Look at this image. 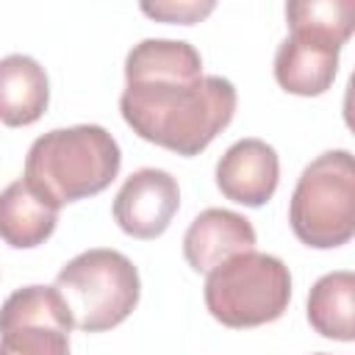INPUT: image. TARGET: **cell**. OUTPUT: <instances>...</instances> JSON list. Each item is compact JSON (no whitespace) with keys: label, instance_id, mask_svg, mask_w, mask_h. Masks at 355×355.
<instances>
[{"label":"cell","instance_id":"obj_8","mask_svg":"<svg viewBox=\"0 0 355 355\" xmlns=\"http://www.w3.org/2000/svg\"><path fill=\"white\" fill-rule=\"evenodd\" d=\"M338 44L333 36L311 28H288V36L275 53V80L283 92L297 97L324 94L338 72Z\"/></svg>","mask_w":355,"mask_h":355},{"label":"cell","instance_id":"obj_17","mask_svg":"<svg viewBox=\"0 0 355 355\" xmlns=\"http://www.w3.org/2000/svg\"><path fill=\"white\" fill-rule=\"evenodd\" d=\"M316 355H327V352H316Z\"/></svg>","mask_w":355,"mask_h":355},{"label":"cell","instance_id":"obj_11","mask_svg":"<svg viewBox=\"0 0 355 355\" xmlns=\"http://www.w3.org/2000/svg\"><path fill=\"white\" fill-rule=\"evenodd\" d=\"M58 211L50 197L19 178L0 191V239L14 250H33L53 236Z\"/></svg>","mask_w":355,"mask_h":355},{"label":"cell","instance_id":"obj_9","mask_svg":"<svg viewBox=\"0 0 355 355\" xmlns=\"http://www.w3.org/2000/svg\"><path fill=\"white\" fill-rule=\"evenodd\" d=\"M214 178L225 200L247 208H261L277 191L280 158L263 139H239L216 161Z\"/></svg>","mask_w":355,"mask_h":355},{"label":"cell","instance_id":"obj_2","mask_svg":"<svg viewBox=\"0 0 355 355\" xmlns=\"http://www.w3.org/2000/svg\"><path fill=\"white\" fill-rule=\"evenodd\" d=\"M119 166V144L103 125H72L53 128L28 147L22 178L61 208L105 191Z\"/></svg>","mask_w":355,"mask_h":355},{"label":"cell","instance_id":"obj_15","mask_svg":"<svg viewBox=\"0 0 355 355\" xmlns=\"http://www.w3.org/2000/svg\"><path fill=\"white\" fill-rule=\"evenodd\" d=\"M288 28H311L347 44L355 31V0H297L286 6Z\"/></svg>","mask_w":355,"mask_h":355},{"label":"cell","instance_id":"obj_7","mask_svg":"<svg viewBox=\"0 0 355 355\" xmlns=\"http://www.w3.org/2000/svg\"><path fill=\"white\" fill-rule=\"evenodd\" d=\"M180 208L178 178L166 169L141 166L125 178L114 197V222L122 233L150 241L166 233Z\"/></svg>","mask_w":355,"mask_h":355},{"label":"cell","instance_id":"obj_14","mask_svg":"<svg viewBox=\"0 0 355 355\" xmlns=\"http://www.w3.org/2000/svg\"><path fill=\"white\" fill-rule=\"evenodd\" d=\"M141 78H202V55L183 39H141L125 55V80Z\"/></svg>","mask_w":355,"mask_h":355},{"label":"cell","instance_id":"obj_13","mask_svg":"<svg viewBox=\"0 0 355 355\" xmlns=\"http://www.w3.org/2000/svg\"><path fill=\"white\" fill-rule=\"evenodd\" d=\"M311 327L333 341H355V275L349 269L322 275L308 291Z\"/></svg>","mask_w":355,"mask_h":355},{"label":"cell","instance_id":"obj_10","mask_svg":"<svg viewBox=\"0 0 355 355\" xmlns=\"http://www.w3.org/2000/svg\"><path fill=\"white\" fill-rule=\"evenodd\" d=\"M250 250H255V227L247 216L227 208L200 211L183 233V258L200 275Z\"/></svg>","mask_w":355,"mask_h":355},{"label":"cell","instance_id":"obj_1","mask_svg":"<svg viewBox=\"0 0 355 355\" xmlns=\"http://www.w3.org/2000/svg\"><path fill=\"white\" fill-rule=\"evenodd\" d=\"M239 105L236 86L222 75L125 80L119 111L144 141L183 158L200 155L230 122Z\"/></svg>","mask_w":355,"mask_h":355},{"label":"cell","instance_id":"obj_5","mask_svg":"<svg viewBox=\"0 0 355 355\" xmlns=\"http://www.w3.org/2000/svg\"><path fill=\"white\" fill-rule=\"evenodd\" d=\"M208 313L233 330L261 327L280 319L291 302V272L269 252H241L205 275Z\"/></svg>","mask_w":355,"mask_h":355},{"label":"cell","instance_id":"obj_16","mask_svg":"<svg viewBox=\"0 0 355 355\" xmlns=\"http://www.w3.org/2000/svg\"><path fill=\"white\" fill-rule=\"evenodd\" d=\"M216 6L208 3H197V0H164V3H141V14H147L150 19L158 22H169V25H194L202 22Z\"/></svg>","mask_w":355,"mask_h":355},{"label":"cell","instance_id":"obj_4","mask_svg":"<svg viewBox=\"0 0 355 355\" xmlns=\"http://www.w3.org/2000/svg\"><path fill=\"white\" fill-rule=\"evenodd\" d=\"M288 225L311 250H336L355 236V161L349 150L316 155L288 200Z\"/></svg>","mask_w":355,"mask_h":355},{"label":"cell","instance_id":"obj_6","mask_svg":"<svg viewBox=\"0 0 355 355\" xmlns=\"http://www.w3.org/2000/svg\"><path fill=\"white\" fill-rule=\"evenodd\" d=\"M69 308L55 286H25L0 305V355H69Z\"/></svg>","mask_w":355,"mask_h":355},{"label":"cell","instance_id":"obj_12","mask_svg":"<svg viewBox=\"0 0 355 355\" xmlns=\"http://www.w3.org/2000/svg\"><path fill=\"white\" fill-rule=\"evenodd\" d=\"M47 105L50 80L44 67L25 53L0 58V122L6 128H28L44 116Z\"/></svg>","mask_w":355,"mask_h":355},{"label":"cell","instance_id":"obj_3","mask_svg":"<svg viewBox=\"0 0 355 355\" xmlns=\"http://www.w3.org/2000/svg\"><path fill=\"white\" fill-rule=\"evenodd\" d=\"M55 288L80 333H105L122 324L141 297L139 269L111 247H94L67 261L55 275Z\"/></svg>","mask_w":355,"mask_h":355}]
</instances>
